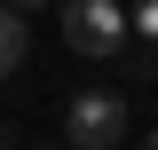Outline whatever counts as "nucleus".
<instances>
[{
	"mask_svg": "<svg viewBox=\"0 0 158 150\" xmlns=\"http://www.w3.org/2000/svg\"><path fill=\"white\" fill-rule=\"evenodd\" d=\"M63 142H71V150H111V142H127V95L79 87L71 103H63Z\"/></svg>",
	"mask_w": 158,
	"mask_h": 150,
	"instance_id": "f257e3e1",
	"label": "nucleus"
},
{
	"mask_svg": "<svg viewBox=\"0 0 158 150\" xmlns=\"http://www.w3.org/2000/svg\"><path fill=\"white\" fill-rule=\"evenodd\" d=\"M63 40H71V56H118L127 40H135V24H127V8L118 0H63Z\"/></svg>",
	"mask_w": 158,
	"mask_h": 150,
	"instance_id": "f03ea898",
	"label": "nucleus"
},
{
	"mask_svg": "<svg viewBox=\"0 0 158 150\" xmlns=\"http://www.w3.org/2000/svg\"><path fill=\"white\" fill-rule=\"evenodd\" d=\"M24 48H32V32H24V8H8V0H0V79L24 63Z\"/></svg>",
	"mask_w": 158,
	"mask_h": 150,
	"instance_id": "7ed1b4c3",
	"label": "nucleus"
},
{
	"mask_svg": "<svg viewBox=\"0 0 158 150\" xmlns=\"http://www.w3.org/2000/svg\"><path fill=\"white\" fill-rule=\"evenodd\" d=\"M127 24H135V40H150V48H158V0H135Z\"/></svg>",
	"mask_w": 158,
	"mask_h": 150,
	"instance_id": "20e7f679",
	"label": "nucleus"
},
{
	"mask_svg": "<svg viewBox=\"0 0 158 150\" xmlns=\"http://www.w3.org/2000/svg\"><path fill=\"white\" fill-rule=\"evenodd\" d=\"M8 8H24V16H32V8H48V0H8Z\"/></svg>",
	"mask_w": 158,
	"mask_h": 150,
	"instance_id": "39448f33",
	"label": "nucleus"
},
{
	"mask_svg": "<svg viewBox=\"0 0 158 150\" xmlns=\"http://www.w3.org/2000/svg\"><path fill=\"white\" fill-rule=\"evenodd\" d=\"M150 150H158V127H150Z\"/></svg>",
	"mask_w": 158,
	"mask_h": 150,
	"instance_id": "423d86ee",
	"label": "nucleus"
}]
</instances>
